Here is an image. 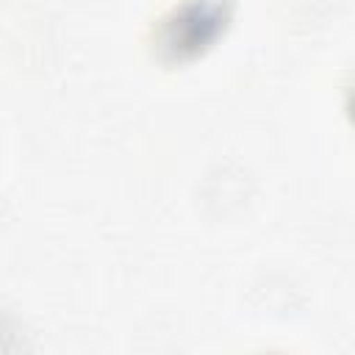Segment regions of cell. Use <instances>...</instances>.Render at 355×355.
Segmentation results:
<instances>
[{
	"label": "cell",
	"instance_id": "obj_1",
	"mask_svg": "<svg viewBox=\"0 0 355 355\" xmlns=\"http://www.w3.org/2000/svg\"><path fill=\"white\" fill-rule=\"evenodd\" d=\"M225 19L219 3L202 0V3H189L172 22L164 28V44L175 55H191L197 53L205 42H211L219 31V22Z\"/></svg>",
	"mask_w": 355,
	"mask_h": 355
}]
</instances>
